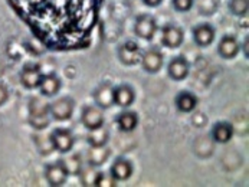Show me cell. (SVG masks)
<instances>
[{
	"label": "cell",
	"instance_id": "f546056e",
	"mask_svg": "<svg viewBox=\"0 0 249 187\" xmlns=\"http://www.w3.org/2000/svg\"><path fill=\"white\" fill-rule=\"evenodd\" d=\"M142 1H144V4H147L150 7H157L159 4H161L163 0H142Z\"/></svg>",
	"mask_w": 249,
	"mask_h": 187
},
{
	"label": "cell",
	"instance_id": "5bb4252c",
	"mask_svg": "<svg viewBox=\"0 0 249 187\" xmlns=\"http://www.w3.org/2000/svg\"><path fill=\"white\" fill-rule=\"evenodd\" d=\"M190 71V67H189V62L183 58V56H176L173 58L170 62H169V67H167V72L169 76L175 81H183L184 78H187Z\"/></svg>",
	"mask_w": 249,
	"mask_h": 187
},
{
	"label": "cell",
	"instance_id": "6da1fadb",
	"mask_svg": "<svg viewBox=\"0 0 249 187\" xmlns=\"http://www.w3.org/2000/svg\"><path fill=\"white\" fill-rule=\"evenodd\" d=\"M29 122L36 130H43L51 122L49 104L42 98H32L29 104Z\"/></svg>",
	"mask_w": 249,
	"mask_h": 187
},
{
	"label": "cell",
	"instance_id": "4dcf8cb0",
	"mask_svg": "<svg viewBox=\"0 0 249 187\" xmlns=\"http://www.w3.org/2000/svg\"><path fill=\"white\" fill-rule=\"evenodd\" d=\"M244 51H245V56L248 58V39H245V43H244Z\"/></svg>",
	"mask_w": 249,
	"mask_h": 187
},
{
	"label": "cell",
	"instance_id": "e0dca14e",
	"mask_svg": "<svg viewBox=\"0 0 249 187\" xmlns=\"http://www.w3.org/2000/svg\"><path fill=\"white\" fill-rule=\"evenodd\" d=\"M214 29L209 23H202L193 29V39L199 46H208L214 40Z\"/></svg>",
	"mask_w": 249,
	"mask_h": 187
},
{
	"label": "cell",
	"instance_id": "ba28073f",
	"mask_svg": "<svg viewBox=\"0 0 249 187\" xmlns=\"http://www.w3.org/2000/svg\"><path fill=\"white\" fill-rule=\"evenodd\" d=\"M142 65L145 72L156 74L163 67V53L157 48H150L142 55Z\"/></svg>",
	"mask_w": 249,
	"mask_h": 187
},
{
	"label": "cell",
	"instance_id": "cb8c5ba5",
	"mask_svg": "<svg viewBox=\"0 0 249 187\" xmlns=\"http://www.w3.org/2000/svg\"><path fill=\"white\" fill-rule=\"evenodd\" d=\"M79 176H81V182H82L84 186L95 187V180H97L98 171H95V170L92 169V166H89V167H87V169H82L81 173H79Z\"/></svg>",
	"mask_w": 249,
	"mask_h": 187
},
{
	"label": "cell",
	"instance_id": "d6986e66",
	"mask_svg": "<svg viewBox=\"0 0 249 187\" xmlns=\"http://www.w3.org/2000/svg\"><path fill=\"white\" fill-rule=\"evenodd\" d=\"M115 122L118 124V127H120L121 131L130 133V131H133V130L137 127V124H139V117H137L136 112L123 111L117 115Z\"/></svg>",
	"mask_w": 249,
	"mask_h": 187
},
{
	"label": "cell",
	"instance_id": "f1b7e54d",
	"mask_svg": "<svg viewBox=\"0 0 249 187\" xmlns=\"http://www.w3.org/2000/svg\"><path fill=\"white\" fill-rule=\"evenodd\" d=\"M9 100V91L6 89L4 85L0 84V107L6 104V101Z\"/></svg>",
	"mask_w": 249,
	"mask_h": 187
},
{
	"label": "cell",
	"instance_id": "3957f363",
	"mask_svg": "<svg viewBox=\"0 0 249 187\" xmlns=\"http://www.w3.org/2000/svg\"><path fill=\"white\" fill-rule=\"evenodd\" d=\"M70 174L64 166L62 160H58L55 163H51L45 167V179L48 180V183L53 187H59L67 183Z\"/></svg>",
	"mask_w": 249,
	"mask_h": 187
},
{
	"label": "cell",
	"instance_id": "4316f807",
	"mask_svg": "<svg viewBox=\"0 0 249 187\" xmlns=\"http://www.w3.org/2000/svg\"><path fill=\"white\" fill-rule=\"evenodd\" d=\"M115 183H117V180L109 173L98 171V176L95 180V187H114Z\"/></svg>",
	"mask_w": 249,
	"mask_h": 187
},
{
	"label": "cell",
	"instance_id": "2e32d148",
	"mask_svg": "<svg viewBox=\"0 0 249 187\" xmlns=\"http://www.w3.org/2000/svg\"><path fill=\"white\" fill-rule=\"evenodd\" d=\"M62 86V82L61 79L56 76V75H43L42 81H40V85H39V89H40V94L43 97H53L59 92Z\"/></svg>",
	"mask_w": 249,
	"mask_h": 187
},
{
	"label": "cell",
	"instance_id": "44dd1931",
	"mask_svg": "<svg viewBox=\"0 0 249 187\" xmlns=\"http://www.w3.org/2000/svg\"><path fill=\"white\" fill-rule=\"evenodd\" d=\"M108 138H109V133L108 130L101 125L95 130H89L88 136H87V141L89 143V146L92 147H103L108 143Z\"/></svg>",
	"mask_w": 249,
	"mask_h": 187
},
{
	"label": "cell",
	"instance_id": "7402d4cb",
	"mask_svg": "<svg viewBox=\"0 0 249 187\" xmlns=\"http://www.w3.org/2000/svg\"><path fill=\"white\" fill-rule=\"evenodd\" d=\"M109 157V150L103 146V147H92L88 151V163L92 167H100L103 166Z\"/></svg>",
	"mask_w": 249,
	"mask_h": 187
},
{
	"label": "cell",
	"instance_id": "83f0119b",
	"mask_svg": "<svg viewBox=\"0 0 249 187\" xmlns=\"http://www.w3.org/2000/svg\"><path fill=\"white\" fill-rule=\"evenodd\" d=\"M172 3L178 12H189L195 6V0H172Z\"/></svg>",
	"mask_w": 249,
	"mask_h": 187
},
{
	"label": "cell",
	"instance_id": "d4e9b609",
	"mask_svg": "<svg viewBox=\"0 0 249 187\" xmlns=\"http://www.w3.org/2000/svg\"><path fill=\"white\" fill-rule=\"evenodd\" d=\"M229 9L235 16H245L249 10L248 0H231Z\"/></svg>",
	"mask_w": 249,
	"mask_h": 187
},
{
	"label": "cell",
	"instance_id": "277c9868",
	"mask_svg": "<svg viewBox=\"0 0 249 187\" xmlns=\"http://www.w3.org/2000/svg\"><path fill=\"white\" fill-rule=\"evenodd\" d=\"M49 137H51L53 150H56V151H59L62 154L70 153L73 149L75 138H73V134L68 128H56V130L52 131V134Z\"/></svg>",
	"mask_w": 249,
	"mask_h": 187
},
{
	"label": "cell",
	"instance_id": "ac0fdd59",
	"mask_svg": "<svg viewBox=\"0 0 249 187\" xmlns=\"http://www.w3.org/2000/svg\"><path fill=\"white\" fill-rule=\"evenodd\" d=\"M213 141L219 144H226L233 136V127L229 122H216L211 133Z\"/></svg>",
	"mask_w": 249,
	"mask_h": 187
},
{
	"label": "cell",
	"instance_id": "7a4b0ae2",
	"mask_svg": "<svg viewBox=\"0 0 249 187\" xmlns=\"http://www.w3.org/2000/svg\"><path fill=\"white\" fill-rule=\"evenodd\" d=\"M75 110V101L70 97L58 98L56 101L49 104L51 117L56 121H67L70 119Z\"/></svg>",
	"mask_w": 249,
	"mask_h": 187
},
{
	"label": "cell",
	"instance_id": "603a6c76",
	"mask_svg": "<svg viewBox=\"0 0 249 187\" xmlns=\"http://www.w3.org/2000/svg\"><path fill=\"white\" fill-rule=\"evenodd\" d=\"M62 161L70 176H79L82 170V158L79 154H73L68 158H62Z\"/></svg>",
	"mask_w": 249,
	"mask_h": 187
},
{
	"label": "cell",
	"instance_id": "4fadbf2b",
	"mask_svg": "<svg viewBox=\"0 0 249 187\" xmlns=\"http://www.w3.org/2000/svg\"><path fill=\"white\" fill-rule=\"evenodd\" d=\"M109 174L117 180V182H125L131 177L133 174V164L127 158H118L114 161L111 166Z\"/></svg>",
	"mask_w": 249,
	"mask_h": 187
},
{
	"label": "cell",
	"instance_id": "7c38bea8",
	"mask_svg": "<svg viewBox=\"0 0 249 187\" xmlns=\"http://www.w3.org/2000/svg\"><path fill=\"white\" fill-rule=\"evenodd\" d=\"M42 78H43V75L37 65H28L23 68V71L20 74V82L25 88L35 89V88H39Z\"/></svg>",
	"mask_w": 249,
	"mask_h": 187
},
{
	"label": "cell",
	"instance_id": "8992f818",
	"mask_svg": "<svg viewBox=\"0 0 249 187\" xmlns=\"http://www.w3.org/2000/svg\"><path fill=\"white\" fill-rule=\"evenodd\" d=\"M134 32L139 37H142L144 40H151L156 32H157V22L153 16L150 15H140L136 19V25H134Z\"/></svg>",
	"mask_w": 249,
	"mask_h": 187
},
{
	"label": "cell",
	"instance_id": "8fae6325",
	"mask_svg": "<svg viewBox=\"0 0 249 187\" xmlns=\"http://www.w3.org/2000/svg\"><path fill=\"white\" fill-rule=\"evenodd\" d=\"M217 51H219V55L222 58H225V59H233L239 53L241 45H239V42L236 40L235 36L225 35V36L220 39V42H219Z\"/></svg>",
	"mask_w": 249,
	"mask_h": 187
},
{
	"label": "cell",
	"instance_id": "52a82bcc",
	"mask_svg": "<svg viewBox=\"0 0 249 187\" xmlns=\"http://www.w3.org/2000/svg\"><path fill=\"white\" fill-rule=\"evenodd\" d=\"M81 121L84 127L89 130H95L101 125H104V114L103 110L97 105H87L84 107L82 114H81Z\"/></svg>",
	"mask_w": 249,
	"mask_h": 187
},
{
	"label": "cell",
	"instance_id": "5b68a950",
	"mask_svg": "<svg viewBox=\"0 0 249 187\" xmlns=\"http://www.w3.org/2000/svg\"><path fill=\"white\" fill-rule=\"evenodd\" d=\"M142 49L140 46L133 42V40H127L123 45H120L118 48V58L124 65H137L142 61Z\"/></svg>",
	"mask_w": 249,
	"mask_h": 187
},
{
	"label": "cell",
	"instance_id": "9a60e30c",
	"mask_svg": "<svg viewBox=\"0 0 249 187\" xmlns=\"http://www.w3.org/2000/svg\"><path fill=\"white\" fill-rule=\"evenodd\" d=\"M134 100H136V94L130 85L114 86V104H117L118 107L127 108L134 102Z\"/></svg>",
	"mask_w": 249,
	"mask_h": 187
},
{
	"label": "cell",
	"instance_id": "484cf974",
	"mask_svg": "<svg viewBox=\"0 0 249 187\" xmlns=\"http://www.w3.org/2000/svg\"><path fill=\"white\" fill-rule=\"evenodd\" d=\"M196 4L202 15H213L217 9V0H196Z\"/></svg>",
	"mask_w": 249,
	"mask_h": 187
},
{
	"label": "cell",
	"instance_id": "30bf717a",
	"mask_svg": "<svg viewBox=\"0 0 249 187\" xmlns=\"http://www.w3.org/2000/svg\"><path fill=\"white\" fill-rule=\"evenodd\" d=\"M161 43L170 49H176L178 46H181L183 43V31L173 25V23H169L166 26H163L161 29Z\"/></svg>",
	"mask_w": 249,
	"mask_h": 187
},
{
	"label": "cell",
	"instance_id": "ffe728a7",
	"mask_svg": "<svg viewBox=\"0 0 249 187\" xmlns=\"http://www.w3.org/2000/svg\"><path fill=\"white\" fill-rule=\"evenodd\" d=\"M176 107L180 112H192L197 107V98L189 91H183L176 97Z\"/></svg>",
	"mask_w": 249,
	"mask_h": 187
},
{
	"label": "cell",
	"instance_id": "9c48e42d",
	"mask_svg": "<svg viewBox=\"0 0 249 187\" xmlns=\"http://www.w3.org/2000/svg\"><path fill=\"white\" fill-rule=\"evenodd\" d=\"M92 95L97 107H100L101 110H107L114 105V86L111 85V82H103Z\"/></svg>",
	"mask_w": 249,
	"mask_h": 187
}]
</instances>
